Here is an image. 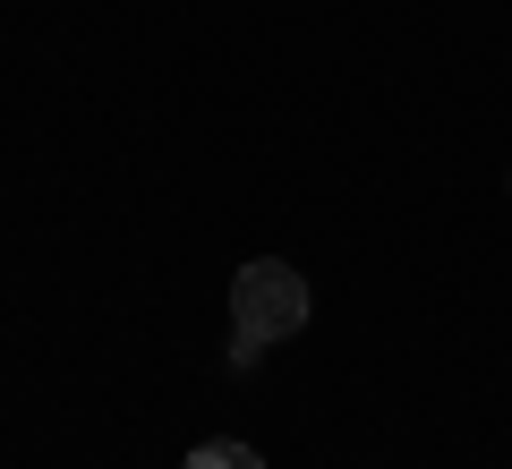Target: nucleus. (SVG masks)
Masks as SVG:
<instances>
[{
  "label": "nucleus",
  "instance_id": "7ed1b4c3",
  "mask_svg": "<svg viewBox=\"0 0 512 469\" xmlns=\"http://www.w3.org/2000/svg\"><path fill=\"white\" fill-rule=\"evenodd\" d=\"M256 359H265V342H248V333H231V376H256Z\"/></svg>",
  "mask_w": 512,
  "mask_h": 469
},
{
  "label": "nucleus",
  "instance_id": "f03ea898",
  "mask_svg": "<svg viewBox=\"0 0 512 469\" xmlns=\"http://www.w3.org/2000/svg\"><path fill=\"white\" fill-rule=\"evenodd\" d=\"M180 469H265V452H256V444H239V435H214V444H197Z\"/></svg>",
  "mask_w": 512,
  "mask_h": 469
},
{
  "label": "nucleus",
  "instance_id": "f257e3e1",
  "mask_svg": "<svg viewBox=\"0 0 512 469\" xmlns=\"http://www.w3.org/2000/svg\"><path fill=\"white\" fill-rule=\"evenodd\" d=\"M316 299H308V273L291 265V256H248V265L231 273V333H248V342H291V333H308Z\"/></svg>",
  "mask_w": 512,
  "mask_h": 469
}]
</instances>
